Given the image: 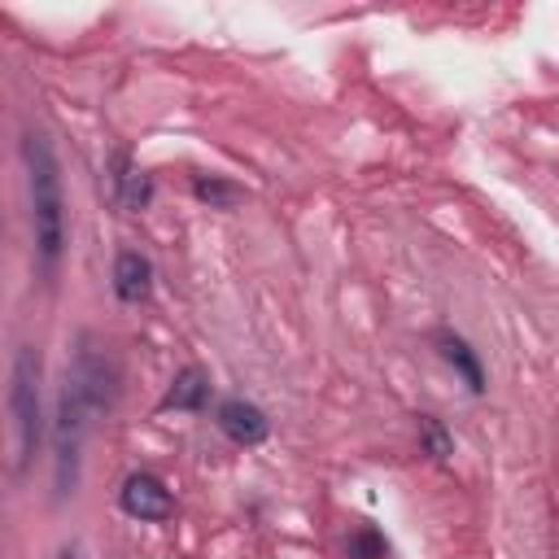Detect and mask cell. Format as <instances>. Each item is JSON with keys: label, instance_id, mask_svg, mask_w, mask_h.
Listing matches in <instances>:
<instances>
[{"label": "cell", "instance_id": "6da1fadb", "mask_svg": "<svg viewBox=\"0 0 559 559\" xmlns=\"http://www.w3.org/2000/svg\"><path fill=\"white\" fill-rule=\"evenodd\" d=\"M22 166H26V197H31L35 262H39V275L52 280L66 249V197H61V166H57L52 140L39 127L22 131Z\"/></svg>", "mask_w": 559, "mask_h": 559}, {"label": "cell", "instance_id": "7a4b0ae2", "mask_svg": "<svg viewBox=\"0 0 559 559\" xmlns=\"http://www.w3.org/2000/svg\"><path fill=\"white\" fill-rule=\"evenodd\" d=\"M9 424H13V476H22L39 450V437H44L39 354L31 345H17L13 367H9Z\"/></svg>", "mask_w": 559, "mask_h": 559}, {"label": "cell", "instance_id": "3957f363", "mask_svg": "<svg viewBox=\"0 0 559 559\" xmlns=\"http://www.w3.org/2000/svg\"><path fill=\"white\" fill-rule=\"evenodd\" d=\"M92 406L74 393V384L61 380V393H57V424H52V445H57V493H74L79 485V450H83V437H87V424H92Z\"/></svg>", "mask_w": 559, "mask_h": 559}, {"label": "cell", "instance_id": "277c9868", "mask_svg": "<svg viewBox=\"0 0 559 559\" xmlns=\"http://www.w3.org/2000/svg\"><path fill=\"white\" fill-rule=\"evenodd\" d=\"M118 507L131 520H144V524H162V520L175 515V498L153 472H131L122 480V489H118Z\"/></svg>", "mask_w": 559, "mask_h": 559}, {"label": "cell", "instance_id": "5b68a950", "mask_svg": "<svg viewBox=\"0 0 559 559\" xmlns=\"http://www.w3.org/2000/svg\"><path fill=\"white\" fill-rule=\"evenodd\" d=\"M218 428H223V437H231L236 445H258V441H266V432H271V424H266V415L253 406V402H245V397H227V402H218Z\"/></svg>", "mask_w": 559, "mask_h": 559}, {"label": "cell", "instance_id": "8992f818", "mask_svg": "<svg viewBox=\"0 0 559 559\" xmlns=\"http://www.w3.org/2000/svg\"><path fill=\"white\" fill-rule=\"evenodd\" d=\"M148 288H153V266H148V258L144 253H135V249H122L118 258H114V293H118V301H144L148 297Z\"/></svg>", "mask_w": 559, "mask_h": 559}, {"label": "cell", "instance_id": "52a82bcc", "mask_svg": "<svg viewBox=\"0 0 559 559\" xmlns=\"http://www.w3.org/2000/svg\"><path fill=\"white\" fill-rule=\"evenodd\" d=\"M109 179H114V197H118L122 210H144L153 201V179L144 170H135L127 153L114 157V175Z\"/></svg>", "mask_w": 559, "mask_h": 559}, {"label": "cell", "instance_id": "ba28073f", "mask_svg": "<svg viewBox=\"0 0 559 559\" xmlns=\"http://www.w3.org/2000/svg\"><path fill=\"white\" fill-rule=\"evenodd\" d=\"M205 397H210L205 371H201V367H183V371L170 380V389H166V397L157 402V411H201Z\"/></svg>", "mask_w": 559, "mask_h": 559}, {"label": "cell", "instance_id": "9c48e42d", "mask_svg": "<svg viewBox=\"0 0 559 559\" xmlns=\"http://www.w3.org/2000/svg\"><path fill=\"white\" fill-rule=\"evenodd\" d=\"M437 345H441V358L467 380V389L472 393H485V371H480V358L472 354V345L463 336H454V332H437Z\"/></svg>", "mask_w": 559, "mask_h": 559}, {"label": "cell", "instance_id": "30bf717a", "mask_svg": "<svg viewBox=\"0 0 559 559\" xmlns=\"http://www.w3.org/2000/svg\"><path fill=\"white\" fill-rule=\"evenodd\" d=\"M192 192H197V201H205L214 210H231L240 201V188L227 183V179H218V175H197L192 179Z\"/></svg>", "mask_w": 559, "mask_h": 559}, {"label": "cell", "instance_id": "8fae6325", "mask_svg": "<svg viewBox=\"0 0 559 559\" xmlns=\"http://www.w3.org/2000/svg\"><path fill=\"white\" fill-rule=\"evenodd\" d=\"M419 432H424L432 459H450V437H445V428H441L432 415H419Z\"/></svg>", "mask_w": 559, "mask_h": 559}, {"label": "cell", "instance_id": "7c38bea8", "mask_svg": "<svg viewBox=\"0 0 559 559\" xmlns=\"http://www.w3.org/2000/svg\"><path fill=\"white\" fill-rule=\"evenodd\" d=\"M349 555H354V559H384V546L376 542V533H358V537L349 542Z\"/></svg>", "mask_w": 559, "mask_h": 559}, {"label": "cell", "instance_id": "4fadbf2b", "mask_svg": "<svg viewBox=\"0 0 559 559\" xmlns=\"http://www.w3.org/2000/svg\"><path fill=\"white\" fill-rule=\"evenodd\" d=\"M57 559H83V546H74V542H70V546H61V550H57Z\"/></svg>", "mask_w": 559, "mask_h": 559}]
</instances>
